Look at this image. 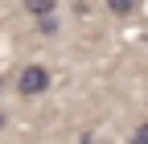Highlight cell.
<instances>
[{
	"label": "cell",
	"instance_id": "obj_6",
	"mask_svg": "<svg viewBox=\"0 0 148 144\" xmlns=\"http://www.w3.org/2000/svg\"><path fill=\"white\" fill-rule=\"evenodd\" d=\"M4 86H8V78H4V74H0V91H4Z\"/></svg>",
	"mask_w": 148,
	"mask_h": 144
},
{
	"label": "cell",
	"instance_id": "obj_1",
	"mask_svg": "<svg viewBox=\"0 0 148 144\" xmlns=\"http://www.w3.org/2000/svg\"><path fill=\"white\" fill-rule=\"evenodd\" d=\"M12 82H16V91H21L25 99H29V95H45V91H49V70H45V66H37V62H29V66L16 70V78H12Z\"/></svg>",
	"mask_w": 148,
	"mask_h": 144
},
{
	"label": "cell",
	"instance_id": "obj_3",
	"mask_svg": "<svg viewBox=\"0 0 148 144\" xmlns=\"http://www.w3.org/2000/svg\"><path fill=\"white\" fill-rule=\"evenodd\" d=\"M103 4L115 12V16H132V12L140 8V0H103Z\"/></svg>",
	"mask_w": 148,
	"mask_h": 144
},
{
	"label": "cell",
	"instance_id": "obj_7",
	"mask_svg": "<svg viewBox=\"0 0 148 144\" xmlns=\"http://www.w3.org/2000/svg\"><path fill=\"white\" fill-rule=\"evenodd\" d=\"M0 128H4V111H0Z\"/></svg>",
	"mask_w": 148,
	"mask_h": 144
},
{
	"label": "cell",
	"instance_id": "obj_2",
	"mask_svg": "<svg viewBox=\"0 0 148 144\" xmlns=\"http://www.w3.org/2000/svg\"><path fill=\"white\" fill-rule=\"evenodd\" d=\"M25 8H29V16L41 21V16H53V12H58V0H25Z\"/></svg>",
	"mask_w": 148,
	"mask_h": 144
},
{
	"label": "cell",
	"instance_id": "obj_4",
	"mask_svg": "<svg viewBox=\"0 0 148 144\" xmlns=\"http://www.w3.org/2000/svg\"><path fill=\"white\" fill-rule=\"evenodd\" d=\"M37 25H41V33L49 37V33H58V16H41V21H37Z\"/></svg>",
	"mask_w": 148,
	"mask_h": 144
},
{
	"label": "cell",
	"instance_id": "obj_5",
	"mask_svg": "<svg viewBox=\"0 0 148 144\" xmlns=\"http://www.w3.org/2000/svg\"><path fill=\"white\" fill-rule=\"evenodd\" d=\"M132 144H148V123H140V128L132 132Z\"/></svg>",
	"mask_w": 148,
	"mask_h": 144
}]
</instances>
